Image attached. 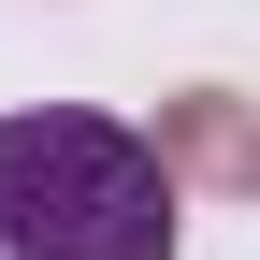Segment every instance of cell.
I'll return each instance as SVG.
<instances>
[{
  "label": "cell",
  "mask_w": 260,
  "mask_h": 260,
  "mask_svg": "<svg viewBox=\"0 0 260 260\" xmlns=\"http://www.w3.org/2000/svg\"><path fill=\"white\" fill-rule=\"evenodd\" d=\"M0 260H174V159L116 116H0Z\"/></svg>",
  "instance_id": "1"
},
{
  "label": "cell",
  "mask_w": 260,
  "mask_h": 260,
  "mask_svg": "<svg viewBox=\"0 0 260 260\" xmlns=\"http://www.w3.org/2000/svg\"><path fill=\"white\" fill-rule=\"evenodd\" d=\"M159 159H174V188H260V102H159Z\"/></svg>",
  "instance_id": "2"
}]
</instances>
